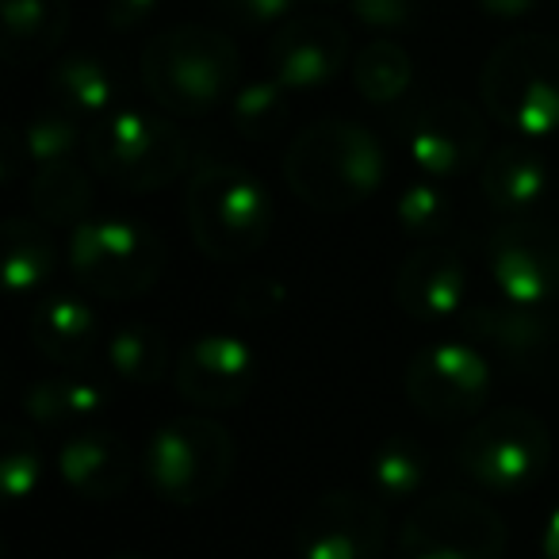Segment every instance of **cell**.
<instances>
[{
    "mask_svg": "<svg viewBox=\"0 0 559 559\" xmlns=\"http://www.w3.org/2000/svg\"><path fill=\"white\" fill-rule=\"evenodd\" d=\"M429 475H433V456L414 437H391L368 460V483L376 495L391 498V502L421 495Z\"/></svg>",
    "mask_w": 559,
    "mask_h": 559,
    "instance_id": "28",
    "label": "cell"
},
{
    "mask_svg": "<svg viewBox=\"0 0 559 559\" xmlns=\"http://www.w3.org/2000/svg\"><path fill=\"white\" fill-rule=\"evenodd\" d=\"M464 330L518 376L548 368L559 349V319L548 314V307H525L510 299L479 304L464 314Z\"/></svg>",
    "mask_w": 559,
    "mask_h": 559,
    "instance_id": "14",
    "label": "cell"
},
{
    "mask_svg": "<svg viewBox=\"0 0 559 559\" xmlns=\"http://www.w3.org/2000/svg\"><path fill=\"white\" fill-rule=\"evenodd\" d=\"M349 62V35L330 16H296L269 39L272 78L288 93L326 88Z\"/></svg>",
    "mask_w": 559,
    "mask_h": 559,
    "instance_id": "16",
    "label": "cell"
},
{
    "mask_svg": "<svg viewBox=\"0 0 559 559\" xmlns=\"http://www.w3.org/2000/svg\"><path fill=\"white\" fill-rule=\"evenodd\" d=\"M506 521L475 495L426 498L406 518L399 559H502Z\"/></svg>",
    "mask_w": 559,
    "mask_h": 559,
    "instance_id": "9",
    "label": "cell"
},
{
    "mask_svg": "<svg viewBox=\"0 0 559 559\" xmlns=\"http://www.w3.org/2000/svg\"><path fill=\"white\" fill-rule=\"evenodd\" d=\"M88 165L123 192H157L180 177L188 142L169 119L142 108H116L85 134Z\"/></svg>",
    "mask_w": 559,
    "mask_h": 559,
    "instance_id": "5",
    "label": "cell"
},
{
    "mask_svg": "<svg viewBox=\"0 0 559 559\" xmlns=\"http://www.w3.org/2000/svg\"><path fill=\"white\" fill-rule=\"evenodd\" d=\"M142 472L162 502L200 506L230 483L234 441L211 418H173L150 437Z\"/></svg>",
    "mask_w": 559,
    "mask_h": 559,
    "instance_id": "7",
    "label": "cell"
},
{
    "mask_svg": "<svg viewBox=\"0 0 559 559\" xmlns=\"http://www.w3.org/2000/svg\"><path fill=\"white\" fill-rule=\"evenodd\" d=\"M50 104L73 116L78 123L85 119H104L116 111L119 100V73L96 55H70L50 70L47 78Z\"/></svg>",
    "mask_w": 559,
    "mask_h": 559,
    "instance_id": "21",
    "label": "cell"
},
{
    "mask_svg": "<svg viewBox=\"0 0 559 559\" xmlns=\"http://www.w3.org/2000/svg\"><path fill=\"white\" fill-rule=\"evenodd\" d=\"M111 559H146V556H111Z\"/></svg>",
    "mask_w": 559,
    "mask_h": 559,
    "instance_id": "39",
    "label": "cell"
},
{
    "mask_svg": "<svg viewBox=\"0 0 559 559\" xmlns=\"http://www.w3.org/2000/svg\"><path fill=\"white\" fill-rule=\"evenodd\" d=\"M395 218L414 238H437V234L449 230L452 218H456V195L449 192L444 180L421 173L418 180H411V185L399 192Z\"/></svg>",
    "mask_w": 559,
    "mask_h": 559,
    "instance_id": "31",
    "label": "cell"
},
{
    "mask_svg": "<svg viewBox=\"0 0 559 559\" xmlns=\"http://www.w3.org/2000/svg\"><path fill=\"white\" fill-rule=\"evenodd\" d=\"M27 195H32V211L39 215V223L70 226L81 223L88 215V207H93V180H88L85 165L73 157V162L35 169Z\"/></svg>",
    "mask_w": 559,
    "mask_h": 559,
    "instance_id": "26",
    "label": "cell"
},
{
    "mask_svg": "<svg viewBox=\"0 0 559 559\" xmlns=\"http://www.w3.org/2000/svg\"><path fill=\"white\" fill-rule=\"evenodd\" d=\"M292 119V93L276 78H253L234 88L230 96V123L238 134L253 142L276 139Z\"/></svg>",
    "mask_w": 559,
    "mask_h": 559,
    "instance_id": "30",
    "label": "cell"
},
{
    "mask_svg": "<svg viewBox=\"0 0 559 559\" xmlns=\"http://www.w3.org/2000/svg\"><path fill=\"white\" fill-rule=\"evenodd\" d=\"M479 9L495 20H521L536 9V0H479Z\"/></svg>",
    "mask_w": 559,
    "mask_h": 559,
    "instance_id": "36",
    "label": "cell"
},
{
    "mask_svg": "<svg viewBox=\"0 0 559 559\" xmlns=\"http://www.w3.org/2000/svg\"><path fill=\"white\" fill-rule=\"evenodd\" d=\"M108 406V391L100 383H93L88 376L73 372H55L35 380L24 391V411L39 429H85V421H93L96 414H104Z\"/></svg>",
    "mask_w": 559,
    "mask_h": 559,
    "instance_id": "23",
    "label": "cell"
},
{
    "mask_svg": "<svg viewBox=\"0 0 559 559\" xmlns=\"http://www.w3.org/2000/svg\"><path fill=\"white\" fill-rule=\"evenodd\" d=\"M487 269L510 304L548 307L559 296V230L544 218H502L487 238Z\"/></svg>",
    "mask_w": 559,
    "mask_h": 559,
    "instance_id": "11",
    "label": "cell"
},
{
    "mask_svg": "<svg viewBox=\"0 0 559 559\" xmlns=\"http://www.w3.org/2000/svg\"><path fill=\"white\" fill-rule=\"evenodd\" d=\"M540 551H544V559H559V506L548 513V521H544Z\"/></svg>",
    "mask_w": 559,
    "mask_h": 559,
    "instance_id": "37",
    "label": "cell"
},
{
    "mask_svg": "<svg viewBox=\"0 0 559 559\" xmlns=\"http://www.w3.org/2000/svg\"><path fill=\"white\" fill-rule=\"evenodd\" d=\"M104 360L108 368L127 383H162L169 372V342H165L162 326H150V322H127L116 326L104 342Z\"/></svg>",
    "mask_w": 559,
    "mask_h": 559,
    "instance_id": "25",
    "label": "cell"
},
{
    "mask_svg": "<svg viewBox=\"0 0 559 559\" xmlns=\"http://www.w3.org/2000/svg\"><path fill=\"white\" fill-rule=\"evenodd\" d=\"M162 0H104V20L111 32H131L157 16Z\"/></svg>",
    "mask_w": 559,
    "mask_h": 559,
    "instance_id": "35",
    "label": "cell"
},
{
    "mask_svg": "<svg viewBox=\"0 0 559 559\" xmlns=\"http://www.w3.org/2000/svg\"><path fill=\"white\" fill-rule=\"evenodd\" d=\"M192 238L211 261H246L272 230V200L249 169L234 162H211L195 169L185 195Z\"/></svg>",
    "mask_w": 559,
    "mask_h": 559,
    "instance_id": "3",
    "label": "cell"
},
{
    "mask_svg": "<svg viewBox=\"0 0 559 559\" xmlns=\"http://www.w3.org/2000/svg\"><path fill=\"white\" fill-rule=\"evenodd\" d=\"M70 269L93 296L139 299L165 269V241L139 218H85L70 238Z\"/></svg>",
    "mask_w": 559,
    "mask_h": 559,
    "instance_id": "6",
    "label": "cell"
},
{
    "mask_svg": "<svg viewBox=\"0 0 559 559\" xmlns=\"http://www.w3.org/2000/svg\"><path fill=\"white\" fill-rule=\"evenodd\" d=\"M85 142L81 123L73 116H66L62 108L50 104L47 111L32 116L24 127H16L9 139V169L16 157H24L27 165L43 169V165H58V162H73L78 146Z\"/></svg>",
    "mask_w": 559,
    "mask_h": 559,
    "instance_id": "27",
    "label": "cell"
},
{
    "mask_svg": "<svg viewBox=\"0 0 559 559\" xmlns=\"http://www.w3.org/2000/svg\"><path fill=\"white\" fill-rule=\"evenodd\" d=\"M414 12H418L414 0H353V16L376 32H403Z\"/></svg>",
    "mask_w": 559,
    "mask_h": 559,
    "instance_id": "33",
    "label": "cell"
},
{
    "mask_svg": "<svg viewBox=\"0 0 559 559\" xmlns=\"http://www.w3.org/2000/svg\"><path fill=\"white\" fill-rule=\"evenodd\" d=\"M58 475L78 498L111 502L131 487L134 460L111 429H73L58 449Z\"/></svg>",
    "mask_w": 559,
    "mask_h": 559,
    "instance_id": "18",
    "label": "cell"
},
{
    "mask_svg": "<svg viewBox=\"0 0 559 559\" xmlns=\"http://www.w3.org/2000/svg\"><path fill=\"white\" fill-rule=\"evenodd\" d=\"M39 472H43V464H39L35 441L20 426H9L4 429V452H0V483H4V495H9L12 502L27 498L35 490V483H39Z\"/></svg>",
    "mask_w": 559,
    "mask_h": 559,
    "instance_id": "32",
    "label": "cell"
},
{
    "mask_svg": "<svg viewBox=\"0 0 559 559\" xmlns=\"http://www.w3.org/2000/svg\"><path fill=\"white\" fill-rule=\"evenodd\" d=\"M142 85L157 108L203 116L238 88V50L215 27H169L142 50Z\"/></svg>",
    "mask_w": 559,
    "mask_h": 559,
    "instance_id": "2",
    "label": "cell"
},
{
    "mask_svg": "<svg viewBox=\"0 0 559 559\" xmlns=\"http://www.w3.org/2000/svg\"><path fill=\"white\" fill-rule=\"evenodd\" d=\"M55 264V238L39 218H9L4 223V230H0V269H4V284H9L12 296H24V292L47 284Z\"/></svg>",
    "mask_w": 559,
    "mask_h": 559,
    "instance_id": "24",
    "label": "cell"
},
{
    "mask_svg": "<svg viewBox=\"0 0 559 559\" xmlns=\"http://www.w3.org/2000/svg\"><path fill=\"white\" fill-rule=\"evenodd\" d=\"M0 50L12 66H35L50 58L66 39L70 4L66 0H4Z\"/></svg>",
    "mask_w": 559,
    "mask_h": 559,
    "instance_id": "22",
    "label": "cell"
},
{
    "mask_svg": "<svg viewBox=\"0 0 559 559\" xmlns=\"http://www.w3.org/2000/svg\"><path fill=\"white\" fill-rule=\"evenodd\" d=\"M399 142L426 177L452 180L487 157V127L464 100H421L399 119Z\"/></svg>",
    "mask_w": 559,
    "mask_h": 559,
    "instance_id": "12",
    "label": "cell"
},
{
    "mask_svg": "<svg viewBox=\"0 0 559 559\" xmlns=\"http://www.w3.org/2000/svg\"><path fill=\"white\" fill-rule=\"evenodd\" d=\"M479 185L502 218H533L551 192V165L533 146H498L483 157Z\"/></svg>",
    "mask_w": 559,
    "mask_h": 559,
    "instance_id": "19",
    "label": "cell"
},
{
    "mask_svg": "<svg viewBox=\"0 0 559 559\" xmlns=\"http://www.w3.org/2000/svg\"><path fill=\"white\" fill-rule=\"evenodd\" d=\"M292 540L299 559H380L388 518L357 490H326L304 510Z\"/></svg>",
    "mask_w": 559,
    "mask_h": 559,
    "instance_id": "13",
    "label": "cell"
},
{
    "mask_svg": "<svg viewBox=\"0 0 559 559\" xmlns=\"http://www.w3.org/2000/svg\"><path fill=\"white\" fill-rule=\"evenodd\" d=\"M173 383L195 406H238L257 383V357L234 334H200L180 349Z\"/></svg>",
    "mask_w": 559,
    "mask_h": 559,
    "instance_id": "15",
    "label": "cell"
},
{
    "mask_svg": "<svg viewBox=\"0 0 559 559\" xmlns=\"http://www.w3.org/2000/svg\"><path fill=\"white\" fill-rule=\"evenodd\" d=\"M296 0H223V9L230 12L238 24L249 27H272L292 12Z\"/></svg>",
    "mask_w": 559,
    "mask_h": 559,
    "instance_id": "34",
    "label": "cell"
},
{
    "mask_svg": "<svg viewBox=\"0 0 559 559\" xmlns=\"http://www.w3.org/2000/svg\"><path fill=\"white\" fill-rule=\"evenodd\" d=\"M284 177L307 207L337 215L376 195L388 177V162L372 131L349 119H326L296 134L284 157Z\"/></svg>",
    "mask_w": 559,
    "mask_h": 559,
    "instance_id": "1",
    "label": "cell"
},
{
    "mask_svg": "<svg viewBox=\"0 0 559 559\" xmlns=\"http://www.w3.org/2000/svg\"><path fill=\"white\" fill-rule=\"evenodd\" d=\"M495 376L490 360L467 342H437L406 365V395L433 421H464L487 406Z\"/></svg>",
    "mask_w": 559,
    "mask_h": 559,
    "instance_id": "10",
    "label": "cell"
},
{
    "mask_svg": "<svg viewBox=\"0 0 559 559\" xmlns=\"http://www.w3.org/2000/svg\"><path fill=\"white\" fill-rule=\"evenodd\" d=\"M479 93L490 119L521 139H544L559 127V43L513 35L487 58Z\"/></svg>",
    "mask_w": 559,
    "mask_h": 559,
    "instance_id": "4",
    "label": "cell"
},
{
    "mask_svg": "<svg viewBox=\"0 0 559 559\" xmlns=\"http://www.w3.org/2000/svg\"><path fill=\"white\" fill-rule=\"evenodd\" d=\"M311 4H337V0H311Z\"/></svg>",
    "mask_w": 559,
    "mask_h": 559,
    "instance_id": "38",
    "label": "cell"
},
{
    "mask_svg": "<svg viewBox=\"0 0 559 559\" xmlns=\"http://www.w3.org/2000/svg\"><path fill=\"white\" fill-rule=\"evenodd\" d=\"M414 62L399 39H372L357 58H353V85L368 104H395L411 93Z\"/></svg>",
    "mask_w": 559,
    "mask_h": 559,
    "instance_id": "29",
    "label": "cell"
},
{
    "mask_svg": "<svg viewBox=\"0 0 559 559\" xmlns=\"http://www.w3.org/2000/svg\"><path fill=\"white\" fill-rule=\"evenodd\" d=\"M551 456V437L533 411L502 406L479 418L460 441V467L479 490L521 495L544 475Z\"/></svg>",
    "mask_w": 559,
    "mask_h": 559,
    "instance_id": "8",
    "label": "cell"
},
{
    "mask_svg": "<svg viewBox=\"0 0 559 559\" xmlns=\"http://www.w3.org/2000/svg\"><path fill=\"white\" fill-rule=\"evenodd\" d=\"M27 337H32V349L43 360L62 368L85 365L96 353L100 342V322H96L93 307L78 296H50L27 319Z\"/></svg>",
    "mask_w": 559,
    "mask_h": 559,
    "instance_id": "20",
    "label": "cell"
},
{
    "mask_svg": "<svg viewBox=\"0 0 559 559\" xmlns=\"http://www.w3.org/2000/svg\"><path fill=\"white\" fill-rule=\"evenodd\" d=\"M467 264L449 246H421L403 261L395 299L414 322H441L464 307Z\"/></svg>",
    "mask_w": 559,
    "mask_h": 559,
    "instance_id": "17",
    "label": "cell"
}]
</instances>
